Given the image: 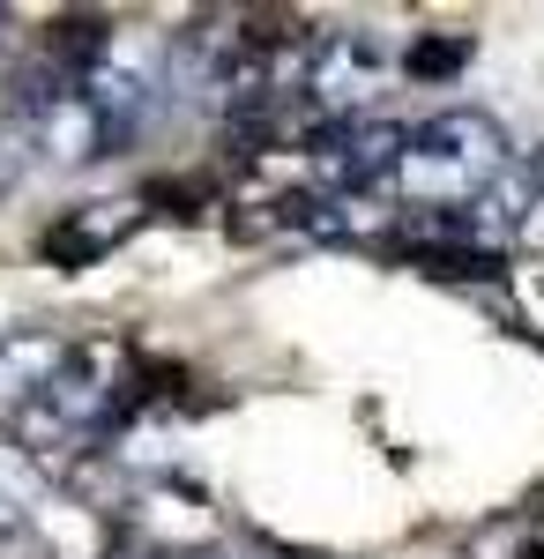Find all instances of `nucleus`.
I'll return each instance as SVG.
<instances>
[{"instance_id":"2","label":"nucleus","mask_w":544,"mask_h":559,"mask_svg":"<svg viewBox=\"0 0 544 559\" xmlns=\"http://www.w3.org/2000/svg\"><path fill=\"white\" fill-rule=\"evenodd\" d=\"M515 173V150H507V128L493 112H470V105H448L411 128V150H403V173L395 187L418 202V210H477L493 202Z\"/></svg>"},{"instance_id":"10","label":"nucleus","mask_w":544,"mask_h":559,"mask_svg":"<svg viewBox=\"0 0 544 559\" xmlns=\"http://www.w3.org/2000/svg\"><path fill=\"white\" fill-rule=\"evenodd\" d=\"M15 179V165H8V120H0V187Z\"/></svg>"},{"instance_id":"8","label":"nucleus","mask_w":544,"mask_h":559,"mask_svg":"<svg viewBox=\"0 0 544 559\" xmlns=\"http://www.w3.org/2000/svg\"><path fill=\"white\" fill-rule=\"evenodd\" d=\"M45 515V477L23 448H0V537L23 545V530Z\"/></svg>"},{"instance_id":"11","label":"nucleus","mask_w":544,"mask_h":559,"mask_svg":"<svg viewBox=\"0 0 544 559\" xmlns=\"http://www.w3.org/2000/svg\"><path fill=\"white\" fill-rule=\"evenodd\" d=\"M179 559H247V552H179Z\"/></svg>"},{"instance_id":"4","label":"nucleus","mask_w":544,"mask_h":559,"mask_svg":"<svg viewBox=\"0 0 544 559\" xmlns=\"http://www.w3.org/2000/svg\"><path fill=\"white\" fill-rule=\"evenodd\" d=\"M388 83V45L374 31H321L314 60H306V83H298V105L314 128H335V120H366V105Z\"/></svg>"},{"instance_id":"12","label":"nucleus","mask_w":544,"mask_h":559,"mask_svg":"<svg viewBox=\"0 0 544 559\" xmlns=\"http://www.w3.org/2000/svg\"><path fill=\"white\" fill-rule=\"evenodd\" d=\"M522 559H544V545H522Z\"/></svg>"},{"instance_id":"1","label":"nucleus","mask_w":544,"mask_h":559,"mask_svg":"<svg viewBox=\"0 0 544 559\" xmlns=\"http://www.w3.org/2000/svg\"><path fill=\"white\" fill-rule=\"evenodd\" d=\"M8 90H15L23 134L52 165H105V157H120L127 142L150 128V105H157V75L127 45L105 68L75 75V83H8Z\"/></svg>"},{"instance_id":"7","label":"nucleus","mask_w":544,"mask_h":559,"mask_svg":"<svg viewBox=\"0 0 544 559\" xmlns=\"http://www.w3.org/2000/svg\"><path fill=\"white\" fill-rule=\"evenodd\" d=\"M127 231H134V202H90V210H75L68 224L45 231V254L83 269V261H97L105 247H120Z\"/></svg>"},{"instance_id":"9","label":"nucleus","mask_w":544,"mask_h":559,"mask_svg":"<svg viewBox=\"0 0 544 559\" xmlns=\"http://www.w3.org/2000/svg\"><path fill=\"white\" fill-rule=\"evenodd\" d=\"M403 68H411L418 83H440V75L470 68V38H456V31H425V38L403 52Z\"/></svg>"},{"instance_id":"5","label":"nucleus","mask_w":544,"mask_h":559,"mask_svg":"<svg viewBox=\"0 0 544 559\" xmlns=\"http://www.w3.org/2000/svg\"><path fill=\"white\" fill-rule=\"evenodd\" d=\"M403 150H411V128L395 120H335L306 134V173L321 202H358L366 187H388L403 173Z\"/></svg>"},{"instance_id":"6","label":"nucleus","mask_w":544,"mask_h":559,"mask_svg":"<svg viewBox=\"0 0 544 559\" xmlns=\"http://www.w3.org/2000/svg\"><path fill=\"white\" fill-rule=\"evenodd\" d=\"M60 358H68V336L52 329H0V426L60 373Z\"/></svg>"},{"instance_id":"3","label":"nucleus","mask_w":544,"mask_h":559,"mask_svg":"<svg viewBox=\"0 0 544 559\" xmlns=\"http://www.w3.org/2000/svg\"><path fill=\"white\" fill-rule=\"evenodd\" d=\"M120 395H127V344H113V336H75L68 358H60V373L8 418V432H15V448L31 463H45V455L83 448L90 432L120 411Z\"/></svg>"},{"instance_id":"13","label":"nucleus","mask_w":544,"mask_h":559,"mask_svg":"<svg viewBox=\"0 0 544 559\" xmlns=\"http://www.w3.org/2000/svg\"><path fill=\"white\" fill-rule=\"evenodd\" d=\"M276 559H314V552H276Z\"/></svg>"}]
</instances>
